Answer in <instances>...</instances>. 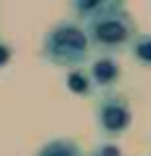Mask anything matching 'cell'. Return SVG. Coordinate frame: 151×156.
<instances>
[{"label":"cell","instance_id":"7","mask_svg":"<svg viewBox=\"0 0 151 156\" xmlns=\"http://www.w3.org/2000/svg\"><path fill=\"white\" fill-rule=\"evenodd\" d=\"M74 8L80 11V13H90V16H95V13H101V11L109 8V0H74Z\"/></svg>","mask_w":151,"mask_h":156},{"label":"cell","instance_id":"4","mask_svg":"<svg viewBox=\"0 0 151 156\" xmlns=\"http://www.w3.org/2000/svg\"><path fill=\"white\" fill-rule=\"evenodd\" d=\"M90 80L101 87H111V85L119 80V66L114 58H98L95 64L90 66Z\"/></svg>","mask_w":151,"mask_h":156},{"label":"cell","instance_id":"5","mask_svg":"<svg viewBox=\"0 0 151 156\" xmlns=\"http://www.w3.org/2000/svg\"><path fill=\"white\" fill-rule=\"evenodd\" d=\"M37 156H82V151H80V146H77V143L59 138V140L45 143V146L37 151Z\"/></svg>","mask_w":151,"mask_h":156},{"label":"cell","instance_id":"1","mask_svg":"<svg viewBox=\"0 0 151 156\" xmlns=\"http://www.w3.org/2000/svg\"><path fill=\"white\" fill-rule=\"evenodd\" d=\"M88 48H90L88 32L72 21L53 27L45 37V56L59 66H80L88 56Z\"/></svg>","mask_w":151,"mask_h":156},{"label":"cell","instance_id":"9","mask_svg":"<svg viewBox=\"0 0 151 156\" xmlns=\"http://www.w3.org/2000/svg\"><path fill=\"white\" fill-rule=\"evenodd\" d=\"M93 156H122V154H119V148H117V146H101Z\"/></svg>","mask_w":151,"mask_h":156},{"label":"cell","instance_id":"6","mask_svg":"<svg viewBox=\"0 0 151 156\" xmlns=\"http://www.w3.org/2000/svg\"><path fill=\"white\" fill-rule=\"evenodd\" d=\"M67 85H69V90L77 93V95H85V93H90V77H88L85 72H80V69L69 72Z\"/></svg>","mask_w":151,"mask_h":156},{"label":"cell","instance_id":"10","mask_svg":"<svg viewBox=\"0 0 151 156\" xmlns=\"http://www.w3.org/2000/svg\"><path fill=\"white\" fill-rule=\"evenodd\" d=\"M8 58H11L8 45H5V42H0V66H5V64H8Z\"/></svg>","mask_w":151,"mask_h":156},{"label":"cell","instance_id":"3","mask_svg":"<svg viewBox=\"0 0 151 156\" xmlns=\"http://www.w3.org/2000/svg\"><path fill=\"white\" fill-rule=\"evenodd\" d=\"M98 122H101V127H103V132L119 135V132H125L127 124H130V106H127L119 95L103 98L98 103Z\"/></svg>","mask_w":151,"mask_h":156},{"label":"cell","instance_id":"2","mask_svg":"<svg viewBox=\"0 0 151 156\" xmlns=\"http://www.w3.org/2000/svg\"><path fill=\"white\" fill-rule=\"evenodd\" d=\"M90 34L98 45H106V48H117V45H125L130 40V19L122 13L119 8H106L95 13V19L90 21Z\"/></svg>","mask_w":151,"mask_h":156},{"label":"cell","instance_id":"8","mask_svg":"<svg viewBox=\"0 0 151 156\" xmlns=\"http://www.w3.org/2000/svg\"><path fill=\"white\" fill-rule=\"evenodd\" d=\"M149 48H151V40L146 37V34H141V37L135 40V45H133L135 56L141 58V64H149V61H151V53H149Z\"/></svg>","mask_w":151,"mask_h":156}]
</instances>
